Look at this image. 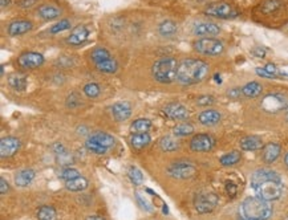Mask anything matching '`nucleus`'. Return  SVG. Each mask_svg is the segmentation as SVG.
<instances>
[{"mask_svg":"<svg viewBox=\"0 0 288 220\" xmlns=\"http://www.w3.org/2000/svg\"><path fill=\"white\" fill-rule=\"evenodd\" d=\"M251 187L256 197L267 201L278 200L283 195L284 184L276 171L268 169H259L251 177Z\"/></svg>","mask_w":288,"mask_h":220,"instance_id":"obj_1","label":"nucleus"},{"mask_svg":"<svg viewBox=\"0 0 288 220\" xmlns=\"http://www.w3.org/2000/svg\"><path fill=\"white\" fill-rule=\"evenodd\" d=\"M8 84H10L11 88H14L16 90H24L27 88V81L19 75H11L8 77Z\"/></svg>","mask_w":288,"mask_h":220,"instance_id":"obj_32","label":"nucleus"},{"mask_svg":"<svg viewBox=\"0 0 288 220\" xmlns=\"http://www.w3.org/2000/svg\"><path fill=\"white\" fill-rule=\"evenodd\" d=\"M164 214H167V207H166V204L164 206Z\"/></svg>","mask_w":288,"mask_h":220,"instance_id":"obj_51","label":"nucleus"},{"mask_svg":"<svg viewBox=\"0 0 288 220\" xmlns=\"http://www.w3.org/2000/svg\"><path fill=\"white\" fill-rule=\"evenodd\" d=\"M252 55L256 57H259V59H262V57H265L266 56V51L263 49V48H255V49H252Z\"/></svg>","mask_w":288,"mask_h":220,"instance_id":"obj_47","label":"nucleus"},{"mask_svg":"<svg viewBox=\"0 0 288 220\" xmlns=\"http://www.w3.org/2000/svg\"><path fill=\"white\" fill-rule=\"evenodd\" d=\"M205 15L211 16V18H217V19H232V18L238 16V12L228 3L217 1V3L208 4L205 8Z\"/></svg>","mask_w":288,"mask_h":220,"instance_id":"obj_6","label":"nucleus"},{"mask_svg":"<svg viewBox=\"0 0 288 220\" xmlns=\"http://www.w3.org/2000/svg\"><path fill=\"white\" fill-rule=\"evenodd\" d=\"M180 62L173 56H162L151 66L153 79L160 84H170L177 80Z\"/></svg>","mask_w":288,"mask_h":220,"instance_id":"obj_4","label":"nucleus"},{"mask_svg":"<svg viewBox=\"0 0 288 220\" xmlns=\"http://www.w3.org/2000/svg\"><path fill=\"white\" fill-rule=\"evenodd\" d=\"M197 103L201 105V106H207V105L214 103V97L213 96H201V97L197 100Z\"/></svg>","mask_w":288,"mask_h":220,"instance_id":"obj_43","label":"nucleus"},{"mask_svg":"<svg viewBox=\"0 0 288 220\" xmlns=\"http://www.w3.org/2000/svg\"><path fill=\"white\" fill-rule=\"evenodd\" d=\"M164 113H165L167 117L171 118V120H186V118L189 117L187 109L185 108L184 105L177 102L166 105L165 108H164Z\"/></svg>","mask_w":288,"mask_h":220,"instance_id":"obj_17","label":"nucleus"},{"mask_svg":"<svg viewBox=\"0 0 288 220\" xmlns=\"http://www.w3.org/2000/svg\"><path fill=\"white\" fill-rule=\"evenodd\" d=\"M256 75L260 76V77H266V79H269V80H272V79H276L274 75H271L268 73L267 70L263 69V66L262 68H256Z\"/></svg>","mask_w":288,"mask_h":220,"instance_id":"obj_45","label":"nucleus"},{"mask_svg":"<svg viewBox=\"0 0 288 220\" xmlns=\"http://www.w3.org/2000/svg\"><path fill=\"white\" fill-rule=\"evenodd\" d=\"M194 126L191 123H187V122H184V123H180L174 127V136L177 137H186L193 134Z\"/></svg>","mask_w":288,"mask_h":220,"instance_id":"obj_35","label":"nucleus"},{"mask_svg":"<svg viewBox=\"0 0 288 220\" xmlns=\"http://www.w3.org/2000/svg\"><path fill=\"white\" fill-rule=\"evenodd\" d=\"M8 188H10V186H8V182H7L4 178L0 179V194H1V195L7 194Z\"/></svg>","mask_w":288,"mask_h":220,"instance_id":"obj_46","label":"nucleus"},{"mask_svg":"<svg viewBox=\"0 0 288 220\" xmlns=\"http://www.w3.org/2000/svg\"><path fill=\"white\" fill-rule=\"evenodd\" d=\"M19 149L20 140L15 137H7V138H3L0 142V155L3 158L14 155Z\"/></svg>","mask_w":288,"mask_h":220,"instance_id":"obj_16","label":"nucleus"},{"mask_svg":"<svg viewBox=\"0 0 288 220\" xmlns=\"http://www.w3.org/2000/svg\"><path fill=\"white\" fill-rule=\"evenodd\" d=\"M210 66L201 59H184L178 65L177 81L181 85L198 84L207 77Z\"/></svg>","mask_w":288,"mask_h":220,"instance_id":"obj_2","label":"nucleus"},{"mask_svg":"<svg viewBox=\"0 0 288 220\" xmlns=\"http://www.w3.org/2000/svg\"><path fill=\"white\" fill-rule=\"evenodd\" d=\"M242 158V154L239 151H231V153H228V154L223 155L222 158L219 160L222 166H234Z\"/></svg>","mask_w":288,"mask_h":220,"instance_id":"obj_31","label":"nucleus"},{"mask_svg":"<svg viewBox=\"0 0 288 220\" xmlns=\"http://www.w3.org/2000/svg\"><path fill=\"white\" fill-rule=\"evenodd\" d=\"M286 118H287V121H288V108L286 109Z\"/></svg>","mask_w":288,"mask_h":220,"instance_id":"obj_52","label":"nucleus"},{"mask_svg":"<svg viewBox=\"0 0 288 220\" xmlns=\"http://www.w3.org/2000/svg\"><path fill=\"white\" fill-rule=\"evenodd\" d=\"M39 220H55L56 219V210L52 206H43L40 207L38 211Z\"/></svg>","mask_w":288,"mask_h":220,"instance_id":"obj_28","label":"nucleus"},{"mask_svg":"<svg viewBox=\"0 0 288 220\" xmlns=\"http://www.w3.org/2000/svg\"><path fill=\"white\" fill-rule=\"evenodd\" d=\"M158 32L164 38H173L178 32V25L173 20H164L158 25Z\"/></svg>","mask_w":288,"mask_h":220,"instance_id":"obj_24","label":"nucleus"},{"mask_svg":"<svg viewBox=\"0 0 288 220\" xmlns=\"http://www.w3.org/2000/svg\"><path fill=\"white\" fill-rule=\"evenodd\" d=\"M262 108L268 113H278L288 108V100L280 93H271L262 101Z\"/></svg>","mask_w":288,"mask_h":220,"instance_id":"obj_7","label":"nucleus"},{"mask_svg":"<svg viewBox=\"0 0 288 220\" xmlns=\"http://www.w3.org/2000/svg\"><path fill=\"white\" fill-rule=\"evenodd\" d=\"M198 120L205 126H214V125H217L218 122L221 121V114L217 110L210 109V110H205V112L201 113Z\"/></svg>","mask_w":288,"mask_h":220,"instance_id":"obj_21","label":"nucleus"},{"mask_svg":"<svg viewBox=\"0 0 288 220\" xmlns=\"http://www.w3.org/2000/svg\"><path fill=\"white\" fill-rule=\"evenodd\" d=\"M150 136L147 133H136L134 136L130 138V142H132V146L134 149H144L145 146H147L150 143Z\"/></svg>","mask_w":288,"mask_h":220,"instance_id":"obj_27","label":"nucleus"},{"mask_svg":"<svg viewBox=\"0 0 288 220\" xmlns=\"http://www.w3.org/2000/svg\"><path fill=\"white\" fill-rule=\"evenodd\" d=\"M62 14V10L60 5H57L56 3H45L41 4L36 11L38 18L45 21H52V20L59 19Z\"/></svg>","mask_w":288,"mask_h":220,"instance_id":"obj_12","label":"nucleus"},{"mask_svg":"<svg viewBox=\"0 0 288 220\" xmlns=\"http://www.w3.org/2000/svg\"><path fill=\"white\" fill-rule=\"evenodd\" d=\"M134 198H136V200H137L138 206L141 207L142 210H145V211H147V212H150L151 206L149 204V201H147L146 199H144V198H142L141 195L138 194V192H136V194H134Z\"/></svg>","mask_w":288,"mask_h":220,"instance_id":"obj_41","label":"nucleus"},{"mask_svg":"<svg viewBox=\"0 0 288 220\" xmlns=\"http://www.w3.org/2000/svg\"><path fill=\"white\" fill-rule=\"evenodd\" d=\"M92 137H93L95 140H99L100 143L104 146V147H106V149H109V147L114 146V138L112 136L106 134V133L99 131V133H95V134H93Z\"/></svg>","mask_w":288,"mask_h":220,"instance_id":"obj_34","label":"nucleus"},{"mask_svg":"<svg viewBox=\"0 0 288 220\" xmlns=\"http://www.w3.org/2000/svg\"><path fill=\"white\" fill-rule=\"evenodd\" d=\"M265 147V143L260 137L248 136L241 140V149L245 151H256Z\"/></svg>","mask_w":288,"mask_h":220,"instance_id":"obj_19","label":"nucleus"},{"mask_svg":"<svg viewBox=\"0 0 288 220\" xmlns=\"http://www.w3.org/2000/svg\"><path fill=\"white\" fill-rule=\"evenodd\" d=\"M286 220H288V218H287V219H286Z\"/></svg>","mask_w":288,"mask_h":220,"instance_id":"obj_53","label":"nucleus"},{"mask_svg":"<svg viewBox=\"0 0 288 220\" xmlns=\"http://www.w3.org/2000/svg\"><path fill=\"white\" fill-rule=\"evenodd\" d=\"M84 93L89 99H96L101 93V89H100V86L96 82H89V84H86L84 86Z\"/></svg>","mask_w":288,"mask_h":220,"instance_id":"obj_39","label":"nucleus"},{"mask_svg":"<svg viewBox=\"0 0 288 220\" xmlns=\"http://www.w3.org/2000/svg\"><path fill=\"white\" fill-rule=\"evenodd\" d=\"M218 197L215 194H199L194 200L195 210L199 214H208L217 207Z\"/></svg>","mask_w":288,"mask_h":220,"instance_id":"obj_9","label":"nucleus"},{"mask_svg":"<svg viewBox=\"0 0 288 220\" xmlns=\"http://www.w3.org/2000/svg\"><path fill=\"white\" fill-rule=\"evenodd\" d=\"M274 208L271 203L259 197H248L242 201L238 215L241 220H268Z\"/></svg>","mask_w":288,"mask_h":220,"instance_id":"obj_3","label":"nucleus"},{"mask_svg":"<svg viewBox=\"0 0 288 220\" xmlns=\"http://www.w3.org/2000/svg\"><path fill=\"white\" fill-rule=\"evenodd\" d=\"M284 164L288 167V153L286 154V157H284Z\"/></svg>","mask_w":288,"mask_h":220,"instance_id":"obj_50","label":"nucleus"},{"mask_svg":"<svg viewBox=\"0 0 288 220\" xmlns=\"http://www.w3.org/2000/svg\"><path fill=\"white\" fill-rule=\"evenodd\" d=\"M221 27L211 21H199L193 27V32L195 36L201 38H214L221 33Z\"/></svg>","mask_w":288,"mask_h":220,"instance_id":"obj_13","label":"nucleus"},{"mask_svg":"<svg viewBox=\"0 0 288 220\" xmlns=\"http://www.w3.org/2000/svg\"><path fill=\"white\" fill-rule=\"evenodd\" d=\"M160 146L164 151L171 153V151H175L178 149V142H177L173 137H164V138L160 140Z\"/></svg>","mask_w":288,"mask_h":220,"instance_id":"obj_33","label":"nucleus"},{"mask_svg":"<svg viewBox=\"0 0 288 220\" xmlns=\"http://www.w3.org/2000/svg\"><path fill=\"white\" fill-rule=\"evenodd\" d=\"M88 36H89V31L85 25H77L72 29L71 35L66 38V42L72 47H79L88 40Z\"/></svg>","mask_w":288,"mask_h":220,"instance_id":"obj_15","label":"nucleus"},{"mask_svg":"<svg viewBox=\"0 0 288 220\" xmlns=\"http://www.w3.org/2000/svg\"><path fill=\"white\" fill-rule=\"evenodd\" d=\"M109 59H112V55H110V52L106 48L96 47L90 51V60L93 61L95 66L101 64V62H104V61L109 60Z\"/></svg>","mask_w":288,"mask_h":220,"instance_id":"obj_23","label":"nucleus"},{"mask_svg":"<svg viewBox=\"0 0 288 220\" xmlns=\"http://www.w3.org/2000/svg\"><path fill=\"white\" fill-rule=\"evenodd\" d=\"M32 21H29V20L25 19H19L14 20L12 23L8 24L7 32H8V35H10L11 38H16V36H20V35H24V33H28L29 31H32Z\"/></svg>","mask_w":288,"mask_h":220,"instance_id":"obj_14","label":"nucleus"},{"mask_svg":"<svg viewBox=\"0 0 288 220\" xmlns=\"http://www.w3.org/2000/svg\"><path fill=\"white\" fill-rule=\"evenodd\" d=\"M215 145V140L208 134H197L193 140H190V149L197 153H205L210 151Z\"/></svg>","mask_w":288,"mask_h":220,"instance_id":"obj_11","label":"nucleus"},{"mask_svg":"<svg viewBox=\"0 0 288 220\" xmlns=\"http://www.w3.org/2000/svg\"><path fill=\"white\" fill-rule=\"evenodd\" d=\"M167 173L170 174L171 177L178 179L190 178V177H193L195 174V166L189 163V162H177V163H173L169 166Z\"/></svg>","mask_w":288,"mask_h":220,"instance_id":"obj_10","label":"nucleus"},{"mask_svg":"<svg viewBox=\"0 0 288 220\" xmlns=\"http://www.w3.org/2000/svg\"><path fill=\"white\" fill-rule=\"evenodd\" d=\"M59 177L62 179V180H71V179H75L77 177H80V173L76 169H72V167H66V169H62L59 174Z\"/></svg>","mask_w":288,"mask_h":220,"instance_id":"obj_40","label":"nucleus"},{"mask_svg":"<svg viewBox=\"0 0 288 220\" xmlns=\"http://www.w3.org/2000/svg\"><path fill=\"white\" fill-rule=\"evenodd\" d=\"M194 51L203 56H219L225 52V44L219 39L201 38L193 42Z\"/></svg>","mask_w":288,"mask_h":220,"instance_id":"obj_5","label":"nucleus"},{"mask_svg":"<svg viewBox=\"0 0 288 220\" xmlns=\"http://www.w3.org/2000/svg\"><path fill=\"white\" fill-rule=\"evenodd\" d=\"M72 27L71 20L68 19H62L60 20L59 23H56L55 25H52L51 28H49V32L52 33V35H57V33L64 32L66 29H69Z\"/></svg>","mask_w":288,"mask_h":220,"instance_id":"obj_37","label":"nucleus"},{"mask_svg":"<svg viewBox=\"0 0 288 220\" xmlns=\"http://www.w3.org/2000/svg\"><path fill=\"white\" fill-rule=\"evenodd\" d=\"M85 220H105L103 216H100V215H89V216H86V219Z\"/></svg>","mask_w":288,"mask_h":220,"instance_id":"obj_48","label":"nucleus"},{"mask_svg":"<svg viewBox=\"0 0 288 220\" xmlns=\"http://www.w3.org/2000/svg\"><path fill=\"white\" fill-rule=\"evenodd\" d=\"M280 7H282V0H266L262 4V11L267 15L274 14Z\"/></svg>","mask_w":288,"mask_h":220,"instance_id":"obj_36","label":"nucleus"},{"mask_svg":"<svg viewBox=\"0 0 288 220\" xmlns=\"http://www.w3.org/2000/svg\"><path fill=\"white\" fill-rule=\"evenodd\" d=\"M282 153V147L276 142H269L263 147V160L266 163H274Z\"/></svg>","mask_w":288,"mask_h":220,"instance_id":"obj_18","label":"nucleus"},{"mask_svg":"<svg viewBox=\"0 0 288 220\" xmlns=\"http://www.w3.org/2000/svg\"><path fill=\"white\" fill-rule=\"evenodd\" d=\"M150 126L151 122L149 120H146V118H138V120L133 122L130 129H132L133 133H146L150 129Z\"/></svg>","mask_w":288,"mask_h":220,"instance_id":"obj_29","label":"nucleus"},{"mask_svg":"<svg viewBox=\"0 0 288 220\" xmlns=\"http://www.w3.org/2000/svg\"><path fill=\"white\" fill-rule=\"evenodd\" d=\"M242 92H243V96L248 97V99H255L258 96L262 94L263 92V86L262 84H259L258 81H251V82H247V84L242 88Z\"/></svg>","mask_w":288,"mask_h":220,"instance_id":"obj_25","label":"nucleus"},{"mask_svg":"<svg viewBox=\"0 0 288 220\" xmlns=\"http://www.w3.org/2000/svg\"><path fill=\"white\" fill-rule=\"evenodd\" d=\"M226 192L228 194V197L234 198L236 195V192H238V187H236V184L231 180H227L226 182Z\"/></svg>","mask_w":288,"mask_h":220,"instance_id":"obj_42","label":"nucleus"},{"mask_svg":"<svg viewBox=\"0 0 288 220\" xmlns=\"http://www.w3.org/2000/svg\"><path fill=\"white\" fill-rule=\"evenodd\" d=\"M33 179H35V171L31 169L20 170L19 173H16V175H15V183L19 187L28 186V184H31Z\"/></svg>","mask_w":288,"mask_h":220,"instance_id":"obj_22","label":"nucleus"},{"mask_svg":"<svg viewBox=\"0 0 288 220\" xmlns=\"http://www.w3.org/2000/svg\"><path fill=\"white\" fill-rule=\"evenodd\" d=\"M85 146L86 149L89 151H92V153H95V154H105L106 151H108V149L106 147H104V146L100 143L99 140H95L93 137H90L89 140H86L85 142Z\"/></svg>","mask_w":288,"mask_h":220,"instance_id":"obj_30","label":"nucleus"},{"mask_svg":"<svg viewBox=\"0 0 288 220\" xmlns=\"http://www.w3.org/2000/svg\"><path fill=\"white\" fill-rule=\"evenodd\" d=\"M44 61H45V59L41 53L28 51L24 52L18 57V65L21 69H36V68H40L43 65Z\"/></svg>","mask_w":288,"mask_h":220,"instance_id":"obj_8","label":"nucleus"},{"mask_svg":"<svg viewBox=\"0 0 288 220\" xmlns=\"http://www.w3.org/2000/svg\"><path fill=\"white\" fill-rule=\"evenodd\" d=\"M128 174H129V178H130V180H132L133 184L140 186V184H142V183H144V175H142L141 170H138L137 167H134V166L129 167Z\"/></svg>","mask_w":288,"mask_h":220,"instance_id":"obj_38","label":"nucleus"},{"mask_svg":"<svg viewBox=\"0 0 288 220\" xmlns=\"http://www.w3.org/2000/svg\"><path fill=\"white\" fill-rule=\"evenodd\" d=\"M0 4H1V8H5L11 4V0H0Z\"/></svg>","mask_w":288,"mask_h":220,"instance_id":"obj_49","label":"nucleus"},{"mask_svg":"<svg viewBox=\"0 0 288 220\" xmlns=\"http://www.w3.org/2000/svg\"><path fill=\"white\" fill-rule=\"evenodd\" d=\"M227 96H228L230 99L236 100L239 99L241 96H243V92H242L241 88H232V89H230L227 92Z\"/></svg>","mask_w":288,"mask_h":220,"instance_id":"obj_44","label":"nucleus"},{"mask_svg":"<svg viewBox=\"0 0 288 220\" xmlns=\"http://www.w3.org/2000/svg\"><path fill=\"white\" fill-rule=\"evenodd\" d=\"M112 113L117 121H125L132 114V106L128 102H116L112 106Z\"/></svg>","mask_w":288,"mask_h":220,"instance_id":"obj_20","label":"nucleus"},{"mask_svg":"<svg viewBox=\"0 0 288 220\" xmlns=\"http://www.w3.org/2000/svg\"><path fill=\"white\" fill-rule=\"evenodd\" d=\"M88 179L84 178V177H77L75 179H71V180H66L65 187L69 190V191H82L88 187Z\"/></svg>","mask_w":288,"mask_h":220,"instance_id":"obj_26","label":"nucleus"}]
</instances>
